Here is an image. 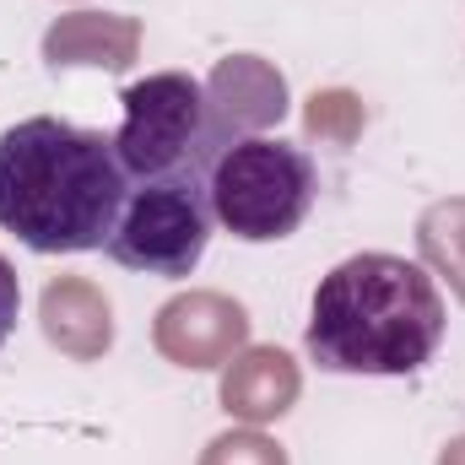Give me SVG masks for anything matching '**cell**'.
I'll list each match as a JSON object with an SVG mask.
<instances>
[{"instance_id": "cell-3", "label": "cell", "mask_w": 465, "mask_h": 465, "mask_svg": "<svg viewBox=\"0 0 465 465\" xmlns=\"http://www.w3.org/2000/svg\"><path fill=\"white\" fill-rule=\"evenodd\" d=\"M206 201L217 228L243 243H276L309 223L320 201V168L282 135H228L206 168Z\"/></svg>"}, {"instance_id": "cell-5", "label": "cell", "mask_w": 465, "mask_h": 465, "mask_svg": "<svg viewBox=\"0 0 465 465\" xmlns=\"http://www.w3.org/2000/svg\"><path fill=\"white\" fill-rule=\"evenodd\" d=\"M212 201H206V173H163V179H135L124 190L119 223L104 243V254L141 271V276H190L212 243Z\"/></svg>"}, {"instance_id": "cell-4", "label": "cell", "mask_w": 465, "mask_h": 465, "mask_svg": "<svg viewBox=\"0 0 465 465\" xmlns=\"http://www.w3.org/2000/svg\"><path fill=\"white\" fill-rule=\"evenodd\" d=\"M124 124L114 130V152L124 179H163V173H206L212 157L228 146V119L217 114L212 93L184 71L141 76L119 93Z\"/></svg>"}, {"instance_id": "cell-6", "label": "cell", "mask_w": 465, "mask_h": 465, "mask_svg": "<svg viewBox=\"0 0 465 465\" xmlns=\"http://www.w3.org/2000/svg\"><path fill=\"white\" fill-rule=\"evenodd\" d=\"M16 314H22V282H16V265L0 254V347L16 331Z\"/></svg>"}, {"instance_id": "cell-2", "label": "cell", "mask_w": 465, "mask_h": 465, "mask_svg": "<svg viewBox=\"0 0 465 465\" xmlns=\"http://www.w3.org/2000/svg\"><path fill=\"white\" fill-rule=\"evenodd\" d=\"M444 331L450 309L439 282L406 254L368 249L320 276L303 347L325 373L401 379L439 357Z\"/></svg>"}, {"instance_id": "cell-1", "label": "cell", "mask_w": 465, "mask_h": 465, "mask_svg": "<svg viewBox=\"0 0 465 465\" xmlns=\"http://www.w3.org/2000/svg\"><path fill=\"white\" fill-rule=\"evenodd\" d=\"M124 168L114 135L54 114L22 119L0 135V228L33 254L104 249L124 206Z\"/></svg>"}]
</instances>
